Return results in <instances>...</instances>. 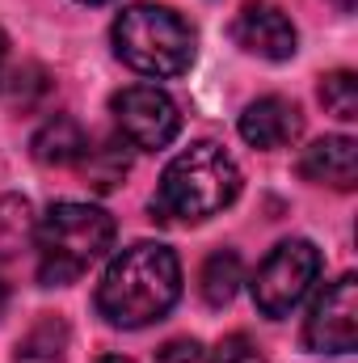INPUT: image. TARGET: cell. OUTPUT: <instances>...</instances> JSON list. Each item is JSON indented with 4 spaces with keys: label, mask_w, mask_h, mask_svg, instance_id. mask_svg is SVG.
<instances>
[{
    "label": "cell",
    "mask_w": 358,
    "mask_h": 363,
    "mask_svg": "<svg viewBox=\"0 0 358 363\" xmlns=\"http://www.w3.org/2000/svg\"><path fill=\"white\" fill-rule=\"evenodd\" d=\"M181 296L178 254L156 241L127 245L97 283V313L118 330H144L161 321Z\"/></svg>",
    "instance_id": "obj_1"
},
{
    "label": "cell",
    "mask_w": 358,
    "mask_h": 363,
    "mask_svg": "<svg viewBox=\"0 0 358 363\" xmlns=\"http://www.w3.org/2000/svg\"><path fill=\"white\" fill-rule=\"evenodd\" d=\"M241 194V169L236 161L219 148V144H190L185 152H178L156 186V203L152 211L161 220H211L224 207H232Z\"/></svg>",
    "instance_id": "obj_2"
},
{
    "label": "cell",
    "mask_w": 358,
    "mask_h": 363,
    "mask_svg": "<svg viewBox=\"0 0 358 363\" xmlns=\"http://www.w3.org/2000/svg\"><path fill=\"white\" fill-rule=\"evenodd\" d=\"M34 245H38V279L47 287L76 283L114 245V216L89 203H55L42 216Z\"/></svg>",
    "instance_id": "obj_3"
},
{
    "label": "cell",
    "mask_w": 358,
    "mask_h": 363,
    "mask_svg": "<svg viewBox=\"0 0 358 363\" xmlns=\"http://www.w3.org/2000/svg\"><path fill=\"white\" fill-rule=\"evenodd\" d=\"M194 26L169 4H131L114 21V51L144 77H181L194 64Z\"/></svg>",
    "instance_id": "obj_4"
},
{
    "label": "cell",
    "mask_w": 358,
    "mask_h": 363,
    "mask_svg": "<svg viewBox=\"0 0 358 363\" xmlns=\"http://www.w3.org/2000/svg\"><path fill=\"white\" fill-rule=\"evenodd\" d=\"M316 274H321V250L312 241H304V237L278 241L253 274V304L278 321L308 296Z\"/></svg>",
    "instance_id": "obj_5"
},
{
    "label": "cell",
    "mask_w": 358,
    "mask_h": 363,
    "mask_svg": "<svg viewBox=\"0 0 358 363\" xmlns=\"http://www.w3.org/2000/svg\"><path fill=\"white\" fill-rule=\"evenodd\" d=\"M110 110H114V123H118V135L139 148V152H156L165 144H173L181 127L178 101L156 85H127L110 97Z\"/></svg>",
    "instance_id": "obj_6"
},
{
    "label": "cell",
    "mask_w": 358,
    "mask_h": 363,
    "mask_svg": "<svg viewBox=\"0 0 358 363\" xmlns=\"http://www.w3.org/2000/svg\"><path fill=\"white\" fill-rule=\"evenodd\" d=\"M304 342L321 355H350L358 347V279L342 274L337 283H329L308 321H304Z\"/></svg>",
    "instance_id": "obj_7"
},
{
    "label": "cell",
    "mask_w": 358,
    "mask_h": 363,
    "mask_svg": "<svg viewBox=\"0 0 358 363\" xmlns=\"http://www.w3.org/2000/svg\"><path fill=\"white\" fill-rule=\"evenodd\" d=\"M232 38L241 51L258 55V60H270V64H282L295 55L299 47V34L291 26V17L278 9V4H266V0H249L236 21H232Z\"/></svg>",
    "instance_id": "obj_8"
},
{
    "label": "cell",
    "mask_w": 358,
    "mask_h": 363,
    "mask_svg": "<svg viewBox=\"0 0 358 363\" xmlns=\"http://www.w3.org/2000/svg\"><path fill=\"white\" fill-rule=\"evenodd\" d=\"M299 131H304L299 106L287 101V97H274V93L249 101L245 114H241V135H245V144H253V148H287Z\"/></svg>",
    "instance_id": "obj_9"
},
{
    "label": "cell",
    "mask_w": 358,
    "mask_h": 363,
    "mask_svg": "<svg viewBox=\"0 0 358 363\" xmlns=\"http://www.w3.org/2000/svg\"><path fill=\"white\" fill-rule=\"evenodd\" d=\"M299 174L308 182L333 186V190H354L358 182V144L350 135H325L316 144L304 148L299 157Z\"/></svg>",
    "instance_id": "obj_10"
},
{
    "label": "cell",
    "mask_w": 358,
    "mask_h": 363,
    "mask_svg": "<svg viewBox=\"0 0 358 363\" xmlns=\"http://www.w3.org/2000/svg\"><path fill=\"white\" fill-rule=\"evenodd\" d=\"M30 148H34V157H38L42 165L68 169V165H81V157H85V148H89V135H85V127H81L76 118L55 114V118H47V123L34 131Z\"/></svg>",
    "instance_id": "obj_11"
},
{
    "label": "cell",
    "mask_w": 358,
    "mask_h": 363,
    "mask_svg": "<svg viewBox=\"0 0 358 363\" xmlns=\"http://www.w3.org/2000/svg\"><path fill=\"white\" fill-rule=\"evenodd\" d=\"M198 283H202V300H207L211 308L232 304V300H236V291H241V283H245L241 254H236V250H215V254L202 262Z\"/></svg>",
    "instance_id": "obj_12"
},
{
    "label": "cell",
    "mask_w": 358,
    "mask_h": 363,
    "mask_svg": "<svg viewBox=\"0 0 358 363\" xmlns=\"http://www.w3.org/2000/svg\"><path fill=\"white\" fill-rule=\"evenodd\" d=\"M127 169H131V157H127V144L122 140H97L85 148V157H81V174H85V186L93 190H114L118 182L127 178Z\"/></svg>",
    "instance_id": "obj_13"
},
{
    "label": "cell",
    "mask_w": 358,
    "mask_h": 363,
    "mask_svg": "<svg viewBox=\"0 0 358 363\" xmlns=\"http://www.w3.org/2000/svg\"><path fill=\"white\" fill-rule=\"evenodd\" d=\"M64 351H68V325L59 317H38L17 342V359L25 363H59Z\"/></svg>",
    "instance_id": "obj_14"
},
{
    "label": "cell",
    "mask_w": 358,
    "mask_h": 363,
    "mask_svg": "<svg viewBox=\"0 0 358 363\" xmlns=\"http://www.w3.org/2000/svg\"><path fill=\"white\" fill-rule=\"evenodd\" d=\"M321 101H325L329 114H337V118H346V123L358 118V81H354V72L337 68V72L321 77Z\"/></svg>",
    "instance_id": "obj_15"
},
{
    "label": "cell",
    "mask_w": 358,
    "mask_h": 363,
    "mask_svg": "<svg viewBox=\"0 0 358 363\" xmlns=\"http://www.w3.org/2000/svg\"><path fill=\"white\" fill-rule=\"evenodd\" d=\"M4 89L13 93V101H17L21 110H30L42 93H51V81H47L42 68H21V72H13V77L4 81Z\"/></svg>",
    "instance_id": "obj_16"
},
{
    "label": "cell",
    "mask_w": 358,
    "mask_h": 363,
    "mask_svg": "<svg viewBox=\"0 0 358 363\" xmlns=\"http://www.w3.org/2000/svg\"><path fill=\"white\" fill-rule=\"evenodd\" d=\"M207 363H266V355L258 351V342L249 334H228Z\"/></svg>",
    "instance_id": "obj_17"
},
{
    "label": "cell",
    "mask_w": 358,
    "mask_h": 363,
    "mask_svg": "<svg viewBox=\"0 0 358 363\" xmlns=\"http://www.w3.org/2000/svg\"><path fill=\"white\" fill-rule=\"evenodd\" d=\"M156 363H207V351H202L194 338H173V342L161 347Z\"/></svg>",
    "instance_id": "obj_18"
},
{
    "label": "cell",
    "mask_w": 358,
    "mask_h": 363,
    "mask_svg": "<svg viewBox=\"0 0 358 363\" xmlns=\"http://www.w3.org/2000/svg\"><path fill=\"white\" fill-rule=\"evenodd\" d=\"M4 81H8V38L0 30V89H4Z\"/></svg>",
    "instance_id": "obj_19"
},
{
    "label": "cell",
    "mask_w": 358,
    "mask_h": 363,
    "mask_svg": "<svg viewBox=\"0 0 358 363\" xmlns=\"http://www.w3.org/2000/svg\"><path fill=\"white\" fill-rule=\"evenodd\" d=\"M97 363H131V359H122V355H101Z\"/></svg>",
    "instance_id": "obj_20"
},
{
    "label": "cell",
    "mask_w": 358,
    "mask_h": 363,
    "mask_svg": "<svg viewBox=\"0 0 358 363\" xmlns=\"http://www.w3.org/2000/svg\"><path fill=\"white\" fill-rule=\"evenodd\" d=\"M333 4H337L342 13H350V9H354V0H333Z\"/></svg>",
    "instance_id": "obj_21"
},
{
    "label": "cell",
    "mask_w": 358,
    "mask_h": 363,
    "mask_svg": "<svg viewBox=\"0 0 358 363\" xmlns=\"http://www.w3.org/2000/svg\"><path fill=\"white\" fill-rule=\"evenodd\" d=\"M81 4H105V0H81Z\"/></svg>",
    "instance_id": "obj_22"
}]
</instances>
